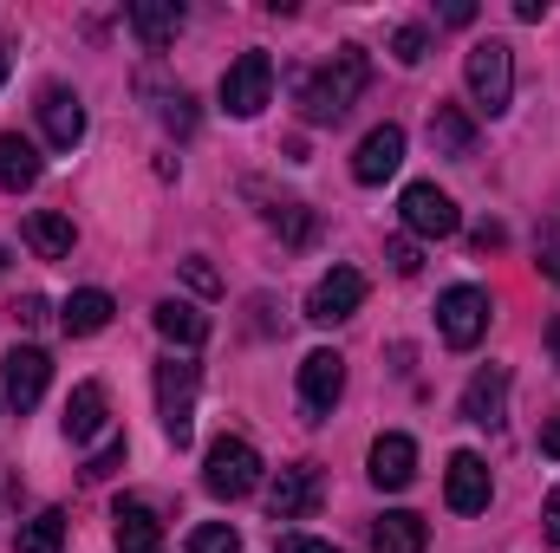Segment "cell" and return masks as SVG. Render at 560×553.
<instances>
[{"label":"cell","instance_id":"484cf974","mask_svg":"<svg viewBox=\"0 0 560 553\" xmlns=\"http://www.w3.org/2000/svg\"><path fill=\"white\" fill-rule=\"evenodd\" d=\"M66 548V515L59 508H39L26 528H20V553H59Z\"/></svg>","mask_w":560,"mask_h":553},{"label":"cell","instance_id":"3957f363","mask_svg":"<svg viewBox=\"0 0 560 553\" xmlns=\"http://www.w3.org/2000/svg\"><path fill=\"white\" fill-rule=\"evenodd\" d=\"M463 79H469L476 111L502 118V111H509V98H515V52H509L502 39H476V46H469V59H463Z\"/></svg>","mask_w":560,"mask_h":553},{"label":"cell","instance_id":"5b68a950","mask_svg":"<svg viewBox=\"0 0 560 553\" xmlns=\"http://www.w3.org/2000/svg\"><path fill=\"white\" fill-rule=\"evenodd\" d=\"M275 98V59L268 52H242L222 72V111L229 118H261V105Z\"/></svg>","mask_w":560,"mask_h":553},{"label":"cell","instance_id":"44dd1931","mask_svg":"<svg viewBox=\"0 0 560 553\" xmlns=\"http://www.w3.org/2000/svg\"><path fill=\"white\" fill-rule=\"evenodd\" d=\"M372 548L378 553H423L430 548V528H423V515H411V508H392V515H378Z\"/></svg>","mask_w":560,"mask_h":553},{"label":"cell","instance_id":"2e32d148","mask_svg":"<svg viewBox=\"0 0 560 553\" xmlns=\"http://www.w3.org/2000/svg\"><path fill=\"white\" fill-rule=\"evenodd\" d=\"M502 404H509V372H502V365L476 372L469 391H463V416H469L476 430H495V423H502Z\"/></svg>","mask_w":560,"mask_h":553},{"label":"cell","instance_id":"9a60e30c","mask_svg":"<svg viewBox=\"0 0 560 553\" xmlns=\"http://www.w3.org/2000/svg\"><path fill=\"white\" fill-rule=\"evenodd\" d=\"M268 508H275V521H306L319 508V475L313 469H280L268 482Z\"/></svg>","mask_w":560,"mask_h":553},{"label":"cell","instance_id":"f1b7e54d","mask_svg":"<svg viewBox=\"0 0 560 553\" xmlns=\"http://www.w3.org/2000/svg\"><path fill=\"white\" fill-rule=\"evenodd\" d=\"M118 462H125V436H112V443H105V449H98V456L85 462V482H105V475H112Z\"/></svg>","mask_w":560,"mask_h":553},{"label":"cell","instance_id":"52a82bcc","mask_svg":"<svg viewBox=\"0 0 560 553\" xmlns=\"http://www.w3.org/2000/svg\"><path fill=\"white\" fill-rule=\"evenodd\" d=\"M398 215H405V228L423 235V242H450V235L463 228V209H456L436 183H411L405 202H398Z\"/></svg>","mask_w":560,"mask_h":553},{"label":"cell","instance_id":"ffe728a7","mask_svg":"<svg viewBox=\"0 0 560 553\" xmlns=\"http://www.w3.org/2000/svg\"><path fill=\"white\" fill-rule=\"evenodd\" d=\"M112 293L105 286H79L72 299H66V313H59V326H66V339H92V332H105L112 326Z\"/></svg>","mask_w":560,"mask_h":553},{"label":"cell","instance_id":"e575fe53","mask_svg":"<svg viewBox=\"0 0 560 553\" xmlns=\"http://www.w3.org/2000/svg\"><path fill=\"white\" fill-rule=\"evenodd\" d=\"M39 319H46V299H39V293H26V299H20V326H39Z\"/></svg>","mask_w":560,"mask_h":553},{"label":"cell","instance_id":"9c48e42d","mask_svg":"<svg viewBox=\"0 0 560 553\" xmlns=\"http://www.w3.org/2000/svg\"><path fill=\"white\" fill-rule=\"evenodd\" d=\"M359 306H365V274L359 268H332V274H319V286L306 293V319L313 326H339Z\"/></svg>","mask_w":560,"mask_h":553},{"label":"cell","instance_id":"74e56055","mask_svg":"<svg viewBox=\"0 0 560 553\" xmlns=\"http://www.w3.org/2000/svg\"><path fill=\"white\" fill-rule=\"evenodd\" d=\"M541 274H548V280L560 286V248H548V255H541Z\"/></svg>","mask_w":560,"mask_h":553},{"label":"cell","instance_id":"836d02e7","mask_svg":"<svg viewBox=\"0 0 560 553\" xmlns=\"http://www.w3.org/2000/svg\"><path fill=\"white\" fill-rule=\"evenodd\" d=\"M280 553H339V548H326V541H306V534H287V541H280Z\"/></svg>","mask_w":560,"mask_h":553},{"label":"cell","instance_id":"ba28073f","mask_svg":"<svg viewBox=\"0 0 560 553\" xmlns=\"http://www.w3.org/2000/svg\"><path fill=\"white\" fill-rule=\"evenodd\" d=\"M46 378H52V358H46L39 345H13V352L0 358V391H7L13 411H33V404L46 398Z\"/></svg>","mask_w":560,"mask_h":553},{"label":"cell","instance_id":"8d00e7d4","mask_svg":"<svg viewBox=\"0 0 560 553\" xmlns=\"http://www.w3.org/2000/svg\"><path fill=\"white\" fill-rule=\"evenodd\" d=\"M443 20H450V26H469V20H476V7H469V0H450V7H443Z\"/></svg>","mask_w":560,"mask_h":553},{"label":"cell","instance_id":"f35d334b","mask_svg":"<svg viewBox=\"0 0 560 553\" xmlns=\"http://www.w3.org/2000/svg\"><path fill=\"white\" fill-rule=\"evenodd\" d=\"M7 66H13V52H7V46H0V85H7Z\"/></svg>","mask_w":560,"mask_h":553},{"label":"cell","instance_id":"4316f807","mask_svg":"<svg viewBox=\"0 0 560 553\" xmlns=\"http://www.w3.org/2000/svg\"><path fill=\"white\" fill-rule=\"evenodd\" d=\"M189 553H242V534H235L229 521H202V528L189 534Z\"/></svg>","mask_w":560,"mask_h":553},{"label":"cell","instance_id":"d590c367","mask_svg":"<svg viewBox=\"0 0 560 553\" xmlns=\"http://www.w3.org/2000/svg\"><path fill=\"white\" fill-rule=\"evenodd\" d=\"M541 456H555V462H560V416L541 423Z\"/></svg>","mask_w":560,"mask_h":553},{"label":"cell","instance_id":"d6986e66","mask_svg":"<svg viewBox=\"0 0 560 553\" xmlns=\"http://www.w3.org/2000/svg\"><path fill=\"white\" fill-rule=\"evenodd\" d=\"M72 242H79L72 215H59V209H33V215H26V248H33L39 261H66Z\"/></svg>","mask_w":560,"mask_h":553},{"label":"cell","instance_id":"d4e9b609","mask_svg":"<svg viewBox=\"0 0 560 553\" xmlns=\"http://www.w3.org/2000/svg\"><path fill=\"white\" fill-rule=\"evenodd\" d=\"M469 143H476V125H469L456 105H436V111H430V150H436V156H469Z\"/></svg>","mask_w":560,"mask_h":553},{"label":"cell","instance_id":"7402d4cb","mask_svg":"<svg viewBox=\"0 0 560 553\" xmlns=\"http://www.w3.org/2000/svg\"><path fill=\"white\" fill-rule=\"evenodd\" d=\"M156 332L170 339V345H202L209 339V313H196L189 299H156Z\"/></svg>","mask_w":560,"mask_h":553},{"label":"cell","instance_id":"6da1fadb","mask_svg":"<svg viewBox=\"0 0 560 553\" xmlns=\"http://www.w3.org/2000/svg\"><path fill=\"white\" fill-rule=\"evenodd\" d=\"M365 79H372V59H365V46H339V52H332V66H319V72L300 85V98H306V118H313V125H339V118L359 105Z\"/></svg>","mask_w":560,"mask_h":553},{"label":"cell","instance_id":"8992f818","mask_svg":"<svg viewBox=\"0 0 560 553\" xmlns=\"http://www.w3.org/2000/svg\"><path fill=\"white\" fill-rule=\"evenodd\" d=\"M436 332H443L456 352H469V345L489 332V293H482V286H450V293L436 299Z\"/></svg>","mask_w":560,"mask_h":553},{"label":"cell","instance_id":"ab89813d","mask_svg":"<svg viewBox=\"0 0 560 553\" xmlns=\"http://www.w3.org/2000/svg\"><path fill=\"white\" fill-rule=\"evenodd\" d=\"M0 268H7V261H0Z\"/></svg>","mask_w":560,"mask_h":553},{"label":"cell","instance_id":"7c38bea8","mask_svg":"<svg viewBox=\"0 0 560 553\" xmlns=\"http://www.w3.org/2000/svg\"><path fill=\"white\" fill-rule=\"evenodd\" d=\"M39 131H46L52 150H72V143L85 138V105H79V92L46 85V92H39Z\"/></svg>","mask_w":560,"mask_h":553},{"label":"cell","instance_id":"cb8c5ba5","mask_svg":"<svg viewBox=\"0 0 560 553\" xmlns=\"http://www.w3.org/2000/svg\"><path fill=\"white\" fill-rule=\"evenodd\" d=\"M39 183V150L26 138H13V131H0V189H33Z\"/></svg>","mask_w":560,"mask_h":553},{"label":"cell","instance_id":"8fae6325","mask_svg":"<svg viewBox=\"0 0 560 553\" xmlns=\"http://www.w3.org/2000/svg\"><path fill=\"white\" fill-rule=\"evenodd\" d=\"M398 163H405V131H398V125L365 131V138H359V150H352V176H359L365 189H378L385 176H398Z\"/></svg>","mask_w":560,"mask_h":553},{"label":"cell","instance_id":"ac0fdd59","mask_svg":"<svg viewBox=\"0 0 560 553\" xmlns=\"http://www.w3.org/2000/svg\"><path fill=\"white\" fill-rule=\"evenodd\" d=\"M112 541H118V553H163V528L143 502H118L112 508Z\"/></svg>","mask_w":560,"mask_h":553},{"label":"cell","instance_id":"277c9868","mask_svg":"<svg viewBox=\"0 0 560 553\" xmlns=\"http://www.w3.org/2000/svg\"><path fill=\"white\" fill-rule=\"evenodd\" d=\"M196 391H202V365H189V358L156 365V411H163V436L176 449L196 436Z\"/></svg>","mask_w":560,"mask_h":553},{"label":"cell","instance_id":"f546056e","mask_svg":"<svg viewBox=\"0 0 560 553\" xmlns=\"http://www.w3.org/2000/svg\"><path fill=\"white\" fill-rule=\"evenodd\" d=\"M163 125H170L176 138H189V131H196V111H189V98H183V92H176V98H163Z\"/></svg>","mask_w":560,"mask_h":553},{"label":"cell","instance_id":"e0dca14e","mask_svg":"<svg viewBox=\"0 0 560 553\" xmlns=\"http://www.w3.org/2000/svg\"><path fill=\"white\" fill-rule=\"evenodd\" d=\"M105 423H112L105 385H98V378H85V385L66 398V436H72V443H92V436H105Z\"/></svg>","mask_w":560,"mask_h":553},{"label":"cell","instance_id":"83f0119b","mask_svg":"<svg viewBox=\"0 0 560 553\" xmlns=\"http://www.w3.org/2000/svg\"><path fill=\"white\" fill-rule=\"evenodd\" d=\"M423 52H430V33H423V26H398V33H392V59H398V66H418Z\"/></svg>","mask_w":560,"mask_h":553},{"label":"cell","instance_id":"4fadbf2b","mask_svg":"<svg viewBox=\"0 0 560 553\" xmlns=\"http://www.w3.org/2000/svg\"><path fill=\"white\" fill-rule=\"evenodd\" d=\"M339 391H346V358L339 352H306L300 358V398H306V411H332L339 404Z\"/></svg>","mask_w":560,"mask_h":553},{"label":"cell","instance_id":"1f68e13d","mask_svg":"<svg viewBox=\"0 0 560 553\" xmlns=\"http://www.w3.org/2000/svg\"><path fill=\"white\" fill-rule=\"evenodd\" d=\"M183 274H189V286H196V293H215V274L202 268V255H189V261H183Z\"/></svg>","mask_w":560,"mask_h":553},{"label":"cell","instance_id":"d6a6232c","mask_svg":"<svg viewBox=\"0 0 560 553\" xmlns=\"http://www.w3.org/2000/svg\"><path fill=\"white\" fill-rule=\"evenodd\" d=\"M541 528H548V541L560 548V489L548 495V508H541Z\"/></svg>","mask_w":560,"mask_h":553},{"label":"cell","instance_id":"7a4b0ae2","mask_svg":"<svg viewBox=\"0 0 560 553\" xmlns=\"http://www.w3.org/2000/svg\"><path fill=\"white\" fill-rule=\"evenodd\" d=\"M202 489H209L215 502L255 495V489H261V456H255V443H248V436H215L209 456H202Z\"/></svg>","mask_w":560,"mask_h":553},{"label":"cell","instance_id":"4dcf8cb0","mask_svg":"<svg viewBox=\"0 0 560 553\" xmlns=\"http://www.w3.org/2000/svg\"><path fill=\"white\" fill-rule=\"evenodd\" d=\"M392 268L398 274H418L423 261H418V242H392Z\"/></svg>","mask_w":560,"mask_h":553},{"label":"cell","instance_id":"30bf717a","mask_svg":"<svg viewBox=\"0 0 560 553\" xmlns=\"http://www.w3.org/2000/svg\"><path fill=\"white\" fill-rule=\"evenodd\" d=\"M489 495H495L489 462H482L476 449H456V456H450V475H443V502H450L456 515H482V508H489Z\"/></svg>","mask_w":560,"mask_h":553},{"label":"cell","instance_id":"603a6c76","mask_svg":"<svg viewBox=\"0 0 560 553\" xmlns=\"http://www.w3.org/2000/svg\"><path fill=\"white\" fill-rule=\"evenodd\" d=\"M131 26H138V39L150 52H163V46L183 33V7H176V0H138V7H131Z\"/></svg>","mask_w":560,"mask_h":553},{"label":"cell","instance_id":"5bb4252c","mask_svg":"<svg viewBox=\"0 0 560 553\" xmlns=\"http://www.w3.org/2000/svg\"><path fill=\"white\" fill-rule=\"evenodd\" d=\"M365 475H372L378 489H392V495H398V489H411V482H418V443H411V436H398V430H392V436H378V443H372V469H365Z\"/></svg>","mask_w":560,"mask_h":553}]
</instances>
